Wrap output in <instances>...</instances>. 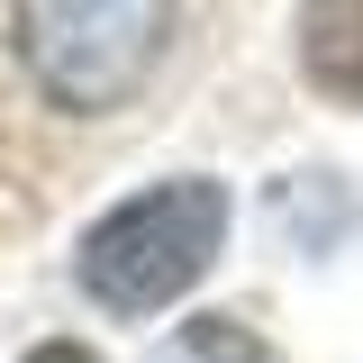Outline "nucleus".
Masks as SVG:
<instances>
[{
	"mask_svg": "<svg viewBox=\"0 0 363 363\" xmlns=\"http://www.w3.org/2000/svg\"><path fill=\"white\" fill-rule=\"evenodd\" d=\"M218 245H227V191L218 182H155V191L118 200L91 227L73 264H82V291L100 309L145 318L164 300H182L200 272L218 264Z\"/></svg>",
	"mask_w": 363,
	"mask_h": 363,
	"instance_id": "1",
	"label": "nucleus"
},
{
	"mask_svg": "<svg viewBox=\"0 0 363 363\" xmlns=\"http://www.w3.org/2000/svg\"><path fill=\"white\" fill-rule=\"evenodd\" d=\"M164 37H173V0H18V55L37 91L82 118L136 100Z\"/></svg>",
	"mask_w": 363,
	"mask_h": 363,
	"instance_id": "2",
	"label": "nucleus"
},
{
	"mask_svg": "<svg viewBox=\"0 0 363 363\" xmlns=\"http://www.w3.org/2000/svg\"><path fill=\"white\" fill-rule=\"evenodd\" d=\"M300 64L318 91L363 100V0H309L300 9Z\"/></svg>",
	"mask_w": 363,
	"mask_h": 363,
	"instance_id": "3",
	"label": "nucleus"
},
{
	"mask_svg": "<svg viewBox=\"0 0 363 363\" xmlns=\"http://www.w3.org/2000/svg\"><path fill=\"white\" fill-rule=\"evenodd\" d=\"M155 363H272V354H264V336L236 327V318H191V327H173L155 345Z\"/></svg>",
	"mask_w": 363,
	"mask_h": 363,
	"instance_id": "4",
	"label": "nucleus"
},
{
	"mask_svg": "<svg viewBox=\"0 0 363 363\" xmlns=\"http://www.w3.org/2000/svg\"><path fill=\"white\" fill-rule=\"evenodd\" d=\"M28 363H100V354H82V345H37Z\"/></svg>",
	"mask_w": 363,
	"mask_h": 363,
	"instance_id": "5",
	"label": "nucleus"
}]
</instances>
